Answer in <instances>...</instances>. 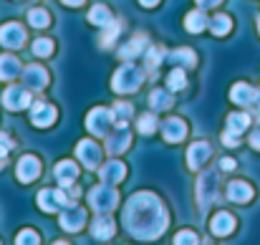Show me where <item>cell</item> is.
I'll return each mask as SVG.
<instances>
[{
	"mask_svg": "<svg viewBox=\"0 0 260 245\" xmlns=\"http://www.w3.org/2000/svg\"><path fill=\"white\" fill-rule=\"evenodd\" d=\"M104 28H106V30H104V36H101V43H104V46H111V41H114V38H116V33H119V23H116V20H111V23H109V25H104Z\"/></svg>",
	"mask_w": 260,
	"mask_h": 245,
	"instance_id": "d590c367",
	"label": "cell"
},
{
	"mask_svg": "<svg viewBox=\"0 0 260 245\" xmlns=\"http://www.w3.org/2000/svg\"><path fill=\"white\" fill-rule=\"evenodd\" d=\"M53 119H56V109L51 106V104H36L33 106V114H30V121L36 124V127H51L53 124Z\"/></svg>",
	"mask_w": 260,
	"mask_h": 245,
	"instance_id": "2e32d148",
	"label": "cell"
},
{
	"mask_svg": "<svg viewBox=\"0 0 260 245\" xmlns=\"http://www.w3.org/2000/svg\"><path fill=\"white\" fill-rule=\"evenodd\" d=\"M63 3H66V5H81L84 0H63Z\"/></svg>",
	"mask_w": 260,
	"mask_h": 245,
	"instance_id": "ee69618b",
	"label": "cell"
},
{
	"mask_svg": "<svg viewBox=\"0 0 260 245\" xmlns=\"http://www.w3.org/2000/svg\"><path fill=\"white\" fill-rule=\"evenodd\" d=\"M233 230H235V220H233V215H228V212H217L215 220H212V233H215L217 238H225V235H230Z\"/></svg>",
	"mask_w": 260,
	"mask_h": 245,
	"instance_id": "44dd1931",
	"label": "cell"
},
{
	"mask_svg": "<svg viewBox=\"0 0 260 245\" xmlns=\"http://www.w3.org/2000/svg\"><path fill=\"white\" fill-rule=\"evenodd\" d=\"M228 197H230L233 202H248V200L253 197V187H250L248 182H243V179H233V182L228 185Z\"/></svg>",
	"mask_w": 260,
	"mask_h": 245,
	"instance_id": "ac0fdd59",
	"label": "cell"
},
{
	"mask_svg": "<svg viewBox=\"0 0 260 245\" xmlns=\"http://www.w3.org/2000/svg\"><path fill=\"white\" fill-rule=\"evenodd\" d=\"M220 169H235V162H233V160H222V162H220Z\"/></svg>",
	"mask_w": 260,
	"mask_h": 245,
	"instance_id": "60d3db41",
	"label": "cell"
},
{
	"mask_svg": "<svg viewBox=\"0 0 260 245\" xmlns=\"http://www.w3.org/2000/svg\"><path fill=\"white\" fill-rule=\"evenodd\" d=\"M184 81H187V79H184V71H182V69H174L172 74H170V79H167V83H170V88H172V91L184 88Z\"/></svg>",
	"mask_w": 260,
	"mask_h": 245,
	"instance_id": "e575fe53",
	"label": "cell"
},
{
	"mask_svg": "<svg viewBox=\"0 0 260 245\" xmlns=\"http://www.w3.org/2000/svg\"><path fill=\"white\" fill-rule=\"evenodd\" d=\"M230 96H233L235 104H243V106H253V104L260 101V94L253 86H248V83H235V88L230 91Z\"/></svg>",
	"mask_w": 260,
	"mask_h": 245,
	"instance_id": "5bb4252c",
	"label": "cell"
},
{
	"mask_svg": "<svg viewBox=\"0 0 260 245\" xmlns=\"http://www.w3.org/2000/svg\"><path fill=\"white\" fill-rule=\"evenodd\" d=\"M250 144H253V149H260V132H255V134L250 137Z\"/></svg>",
	"mask_w": 260,
	"mask_h": 245,
	"instance_id": "ab89813d",
	"label": "cell"
},
{
	"mask_svg": "<svg viewBox=\"0 0 260 245\" xmlns=\"http://www.w3.org/2000/svg\"><path fill=\"white\" fill-rule=\"evenodd\" d=\"M0 43L8 46V48H20V46L25 43V30H23V25H18V23H5V25L0 28Z\"/></svg>",
	"mask_w": 260,
	"mask_h": 245,
	"instance_id": "30bf717a",
	"label": "cell"
},
{
	"mask_svg": "<svg viewBox=\"0 0 260 245\" xmlns=\"http://www.w3.org/2000/svg\"><path fill=\"white\" fill-rule=\"evenodd\" d=\"M184 25H187V30H192V33H197V30H202V28L207 25V18H205V13H200V10H194V13H189V15H187V20H184Z\"/></svg>",
	"mask_w": 260,
	"mask_h": 245,
	"instance_id": "4316f807",
	"label": "cell"
},
{
	"mask_svg": "<svg viewBox=\"0 0 260 245\" xmlns=\"http://www.w3.org/2000/svg\"><path fill=\"white\" fill-rule=\"evenodd\" d=\"M88 20H91L93 25H109V23H111V13H109V8L96 5V8L88 13Z\"/></svg>",
	"mask_w": 260,
	"mask_h": 245,
	"instance_id": "d4e9b609",
	"label": "cell"
},
{
	"mask_svg": "<svg viewBox=\"0 0 260 245\" xmlns=\"http://www.w3.org/2000/svg\"><path fill=\"white\" fill-rule=\"evenodd\" d=\"M162 137L167 139V142H182L184 137H187V124L182 121V119H165V124H162Z\"/></svg>",
	"mask_w": 260,
	"mask_h": 245,
	"instance_id": "4fadbf2b",
	"label": "cell"
},
{
	"mask_svg": "<svg viewBox=\"0 0 260 245\" xmlns=\"http://www.w3.org/2000/svg\"><path fill=\"white\" fill-rule=\"evenodd\" d=\"M33 53H36V56H51V53H53V43L46 41V38H38L36 46H33Z\"/></svg>",
	"mask_w": 260,
	"mask_h": 245,
	"instance_id": "8d00e7d4",
	"label": "cell"
},
{
	"mask_svg": "<svg viewBox=\"0 0 260 245\" xmlns=\"http://www.w3.org/2000/svg\"><path fill=\"white\" fill-rule=\"evenodd\" d=\"M149 104H152V109H167V106H172V99H170V94H165L162 88H157V91H152V99H149Z\"/></svg>",
	"mask_w": 260,
	"mask_h": 245,
	"instance_id": "83f0119b",
	"label": "cell"
},
{
	"mask_svg": "<svg viewBox=\"0 0 260 245\" xmlns=\"http://www.w3.org/2000/svg\"><path fill=\"white\" fill-rule=\"evenodd\" d=\"M88 200H91V207L96 210V212H109V210H114L116 207V200H119V195H116V190L111 187V185H99L96 190H91V195H88Z\"/></svg>",
	"mask_w": 260,
	"mask_h": 245,
	"instance_id": "3957f363",
	"label": "cell"
},
{
	"mask_svg": "<svg viewBox=\"0 0 260 245\" xmlns=\"http://www.w3.org/2000/svg\"><path fill=\"white\" fill-rule=\"evenodd\" d=\"M84 223H86V210H84L81 205L71 202V205L63 207V215H61V228H63V230L76 233V230L84 228Z\"/></svg>",
	"mask_w": 260,
	"mask_h": 245,
	"instance_id": "5b68a950",
	"label": "cell"
},
{
	"mask_svg": "<svg viewBox=\"0 0 260 245\" xmlns=\"http://www.w3.org/2000/svg\"><path fill=\"white\" fill-rule=\"evenodd\" d=\"M124 223H126V230L134 238H139V240H154L167 228V210L162 207V202L154 195L139 192V195H134L126 202V207H124Z\"/></svg>",
	"mask_w": 260,
	"mask_h": 245,
	"instance_id": "6da1fadb",
	"label": "cell"
},
{
	"mask_svg": "<svg viewBox=\"0 0 260 245\" xmlns=\"http://www.w3.org/2000/svg\"><path fill=\"white\" fill-rule=\"evenodd\" d=\"M20 71L23 69L15 56H0V81H13Z\"/></svg>",
	"mask_w": 260,
	"mask_h": 245,
	"instance_id": "ffe728a7",
	"label": "cell"
},
{
	"mask_svg": "<svg viewBox=\"0 0 260 245\" xmlns=\"http://www.w3.org/2000/svg\"><path fill=\"white\" fill-rule=\"evenodd\" d=\"M139 3H142V5H147V8H152V5H157L159 0H139Z\"/></svg>",
	"mask_w": 260,
	"mask_h": 245,
	"instance_id": "7bdbcfd3",
	"label": "cell"
},
{
	"mask_svg": "<svg viewBox=\"0 0 260 245\" xmlns=\"http://www.w3.org/2000/svg\"><path fill=\"white\" fill-rule=\"evenodd\" d=\"M129 147V132H126V124L124 127H119L111 137H106V149L111 152V155H119L121 149H126Z\"/></svg>",
	"mask_w": 260,
	"mask_h": 245,
	"instance_id": "d6986e66",
	"label": "cell"
},
{
	"mask_svg": "<svg viewBox=\"0 0 260 245\" xmlns=\"http://www.w3.org/2000/svg\"><path fill=\"white\" fill-rule=\"evenodd\" d=\"M10 147H13V142H10L5 134H0V157H3V160H5V155L10 152Z\"/></svg>",
	"mask_w": 260,
	"mask_h": 245,
	"instance_id": "f35d334b",
	"label": "cell"
},
{
	"mask_svg": "<svg viewBox=\"0 0 260 245\" xmlns=\"http://www.w3.org/2000/svg\"><path fill=\"white\" fill-rule=\"evenodd\" d=\"M15 172H18V179H20V182H33V179L41 174V162L28 155V157H23V160L18 162V169H15Z\"/></svg>",
	"mask_w": 260,
	"mask_h": 245,
	"instance_id": "9a60e30c",
	"label": "cell"
},
{
	"mask_svg": "<svg viewBox=\"0 0 260 245\" xmlns=\"http://www.w3.org/2000/svg\"><path fill=\"white\" fill-rule=\"evenodd\" d=\"M170 61H179V64H187V66H194V53L189 48H179L170 56Z\"/></svg>",
	"mask_w": 260,
	"mask_h": 245,
	"instance_id": "1f68e13d",
	"label": "cell"
},
{
	"mask_svg": "<svg viewBox=\"0 0 260 245\" xmlns=\"http://www.w3.org/2000/svg\"><path fill=\"white\" fill-rule=\"evenodd\" d=\"M76 155H79V160L84 162V167L93 169V167L99 164V160H101V147H99L93 139H84V142L76 147Z\"/></svg>",
	"mask_w": 260,
	"mask_h": 245,
	"instance_id": "8fae6325",
	"label": "cell"
},
{
	"mask_svg": "<svg viewBox=\"0 0 260 245\" xmlns=\"http://www.w3.org/2000/svg\"><path fill=\"white\" fill-rule=\"evenodd\" d=\"M38 205L46 212H56V210H63L66 205H71V200L66 197L63 190H41L38 192Z\"/></svg>",
	"mask_w": 260,
	"mask_h": 245,
	"instance_id": "277c9868",
	"label": "cell"
},
{
	"mask_svg": "<svg viewBox=\"0 0 260 245\" xmlns=\"http://www.w3.org/2000/svg\"><path fill=\"white\" fill-rule=\"evenodd\" d=\"M124 174H126V167H124V162H119V160H109V162H104V167L99 169V177H101L106 185L121 182Z\"/></svg>",
	"mask_w": 260,
	"mask_h": 245,
	"instance_id": "7c38bea8",
	"label": "cell"
},
{
	"mask_svg": "<svg viewBox=\"0 0 260 245\" xmlns=\"http://www.w3.org/2000/svg\"><path fill=\"white\" fill-rule=\"evenodd\" d=\"M144 79L142 69H137L134 64H124L116 74H114V91L119 94H132L139 88V83Z\"/></svg>",
	"mask_w": 260,
	"mask_h": 245,
	"instance_id": "7a4b0ae2",
	"label": "cell"
},
{
	"mask_svg": "<svg viewBox=\"0 0 260 245\" xmlns=\"http://www.w3.org/2000/svg\"><path fill=\"white\" fill-rule=\"evenodd\" d=\"M3 104L8 109H13V111H20V109H25L30 104V94L23 86H8L5 94H3Z\"/></svg>",
	"mask_w": 260,
	"mask_h": 245,
	"instance_id": "9c48e42d",
	"label": "cell"
},
{
	"mask_svg": "<svg viewBox=\"0 0 260 245\" xmlns=\"http://www.w3.org/2000/svg\"><path fill=\"white\" fill-rule=\"evenodd\" d=\"M248 124H250V116H248V114H230V116H228V129H225V134H222V142H225L228 147H235V144H238V137L245 132Z\"/></svg>",
	"mask_w": 260,
	"mask_h": 245,
	"instance_id": "52a82bcc",
	"label": "cell"
},
{
	"mask_svg": "<svg viewBox=\"0 0 260 245\" xmlns=\"http://www.w3.org/2000/svg\"><path fill=\"white\" fill-rule=\"evenodd\" d=\"M137 127H139V132H142V134H154V129H157V119H154L152 114H144V116L139 119V124H137Z\"/></svg>",
	"mask_w": 260,
	"mask_h": 245,
	"instance_id": "836d02e7",
	"label": "cell"
},
{
	"mask_svg": "<svg viewBox=\"0 0 260 245\" xmlns=\"http://www.w3.org/2000/svg\"><path fill=\"white\" fill-rule=\"evenodd\" d=\"M215 187H217V179H215V174L212 172H207L202 179H200V187H197V192H200V200L207 205V202H212V197H215Z\"/></svg>",
	"mask_w": 260,
	"mask_h": 245,
	"instance_id": "cb8c5ba5",
	"label": "cell"
},
{
	"mask_svg": "<svg viewBox=\"0 0 260 245\" xmlns=\"http://www.w3.org/2000/svg\"><path fill=\"white\" fill-rule=\"evenodd\" d=\"M38 243H41V238H38V233H36V230L25 228V230H20V233H18V245H38Z\"/></svg>",
	"mask_w": 260,
	"mask_h": 245,
	"instance_id": "d6a6232c",
	"label": "cell"
},
{
	"mask_svg": "<svg viewBox=\"0 0 260 245\" xmlns=\"http://www.w3.org/2000/svg\"><path fill=\"white\" fill-rule=\"evenodd\" d=\"M114 230H116V228H114V220H109V218H104V215L96 218L93 225H91V233H93L96 240H109V238L114 235Z\"/></svg>",
	"mask_w": 260,
	"mask_h": 245,
	"instance_id": "7402d4cb",
	"label": "cell"
},
{
	"mask_svg": "<svg viewBox=\"0 0 260 245\" xmlns=\"http://www.w3.org/2000/svg\"><path fill=\"white\" fill-rule=\"evenodd\" d=\"M132 111H134V109H132V104H121V101H119V104H114V111H111V114H114V124H116V127H124V124H126V119L132 116Z\"/></svg>",
	"mask_w": 260,
	"mask_h": 245,
	"instance_id": "484cf974",
	"label": "cell"
},
{
	"mask_svg": "<svg viewBox=\"0 0 260 245\" xmlns=\"http://www.w3.org/2000/svg\"><path fill=\"white\" fill-rule=\"evenodd\" d=\"M111 121H114V114H111L109 109H93V111L88 114L86 127H88L91 134H96V137H106Z\"/></svg>",
	"mask_w": 260,
	"mask_h": 245,
	"instance_id": "8992f818",
	"label": "cell"
},
{
	"mask_svg": "<svg viewBox=\"0 0 260 245\" xmlns=\"http://www.w3.org/2000/svg\"><path fill=\"white\" fill-rule=\"evenodd\" d=\"M20 76H23V86H25L28 91H41V88L48 83V74H46L43 66H38V64L25 66V69L20 71Z\"/></svg>",
	"mask_w": 260,
	"mask_h": 245,
	"instance_id": "ba28073f",
	"label": "cell"
},
{
	"mask_svg": "<svg viewBox=\"0 0 260 245\" xmlns=\"http://www.w3.org/2000/svg\"><path fill=\"white\" fill-rule=\"evenodd\" d=\"M28 20H30V25H36V28H46V25H48V13L41 10V8H36V10L28 13Z\"/></svg>",
	"mask_w": 260,
	"mask_h": 245,
	"instance_id": "4dcf8cb0",
	"label": "cell"
},
{
	"mask_svg": "<svg viewBox=\"0 0 260 245\" xmlns=\"http://www.w3.org/2000/svg\"><path fill=\"white\" fill-rule=\"evenodd\" d=\"M210 28H212L215 36H225V33L230 30V18H228V15H217V18H212Z\"/></svg>",
	"mask_w": 260,
	"mask_h": 245,
	"instance_id": "f546056e",
	"label": "cell"
},
{
	"mask_svg": "<svg viewBox=\"0 0 260 245\" xmlns=\"http://www.w3.org/2000/svg\"><path fill=\"white\" fill-rule=\"evenodd\" d=\"M207 157H210V147H207L205 142H194V144L189 147V152H187V164H189V169H200L202 164L207 162Z\"/></svg>",
	"mask_w": 260,
	"mask_h": 245,
	"instance_id": "e0dca14e",
	"label": "cell"
},
{
	"mask_svg": "<svg viewBox=\"0 0 260 245\" xmlns=\"http://www.w3.org/2000/svg\"><path fill=\"white\" fill-rule=\"evenodd\" d=\"M56 179L61 182V185H71L76 177H79V167L74 162H69V160H63V162H58L56 164Z\"/></svg>",
	"mask_w": 260,
	"mask_h": 245,
	"instance_id": "603a6c76",
	"label": "cell"
},
{
	"mask_svg": "<svg viewBox=\"0 0 260 245\" xmlns=\"http://www.w3.org/2000/svg\"><path fill=\"white\" fill-rule=\"evenodd\" d=\"M56 245H69V243H56Z\"/></svg>",
	"mask_w": 260,
	"mask_h": 245,
	"instance_id": "f6af8a7d",
	"label": "cell"
},
{
	"mask_svg": "<svg viewBox=\"0 0 260 245\" xmlns=\"http://www.w3.org/2000/svg\"><path fill=\"white\" fill-rule=\"evenodd\" d=\"M197 3H200L202 8H212V5H217L220 0H197Z\"/></svg>",
	"mask_w": 260,
	"mask_h": 245,
	"instance_id": "b9f144b4",
	"label": "cell"
},
{
	"mask_svg": "<svg viewBox=\"0 0 260 245\" xmlns=\"http://www.w3.org/2000/svg\"><path fill=\"white\" fill-rule=\"evenodd\" d=\"M197 235L192 233V230H182V233H177V238H174V245H197Z\"/></svg>",
	"mask_w": 260,
	"mask_h": 245,
	"instance_id": "74e56055",
	"label": "cell"
},
{
	"mask_svg": "<svg viewBox=\"0 0 260 245\" xmlns=\"http://www.w3.org/2000/svg\"><path fill=\"white\" fill-rule=\"evenodd\" d=\"M142 48H144V38H142V36H137L134 41H129V46H124V48H121V58H134Z\"/></svg>",
	"mask_w": 260,
	"mask_h": 245,
	"instance_id": "f1b7e54d",
	"label": "cell"
}]
</instances>
